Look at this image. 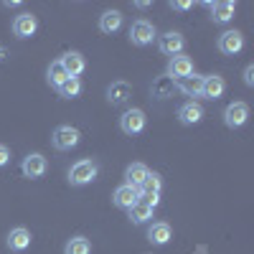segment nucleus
<instances>
[{"label":"nucleus","instance_id":"ddd939ff","mask_svg":"<svg viewBox=\"0 0 254 254\" xmlns=\"http://www.w3.org/2000/svg\"><path fill=\"white\" fill-rule=\"evenodd\" d=\"M5 244H8L10 252H26V249L31 247V231H28L26 226H15V229H10V234H8Z\"/></svg>","mask_w":254,"mask_h":254},{"label":"nucleus","instance_id":"4be33fe9","mask_svg":"<svg viewBox=\"0 0 254 254\" xmlns=\"http://www.w3.org/2000/svg\"><path fill=\"white\" fill-rule=\"evenodd\" d=\"M153 97H158V99H168V97H173V92H176V79H171V76H158L155 81H153Z\"/></svg>","mask_w":254,"mask_h":254},{"label":"nucleus","instance_id":"412c9836","mask_svg":"<svg viewBox=\"0 0 254 254\" xmlns=\"http://www.w3.org/2000/svg\"><path fill=\"white\" fill-rule=\"evenodd\" d=\"M234 10H237V5L231 3V0L211 3V18H214V23H229V20L234 18Z\"/></svg>","mask_w":254,"mask_h":254},{"label":"nucleus","instance_id":"4468645a","mask_svg":"<svg viewBox=\"0 0 254 254\" xmlns=\"http://www.w3.org/2000/svg\"><path fill=\"white\" fill-rule=\"evenodd\" d=\"M59 61H61V66L66 69V74H69V76H74V79H79V74H84V69H87V61H84V56H81L79 51H69V54H64Z\"/></svg>","mask_w":254,"mask_h":254},{"label":"nucleus","instance_id":"393cba45","mask_svg":"<svg viewBox=\"0 0 254 254\" xmlns=\"http://www.w3.org/2000/svg\"><path fill=\"white\" fill-rule=\"evenodd\" d=\"M89 252H92V244L87 237H74L64 247V254H89Z\"/></svg>","mask_w":254,"mask_h":254},{"label":"nucleus","instance_id":"f03ea898","mask_svg":"<svg viewBox=\"0 0 254 254\" xmlns=\"http://www.w3.org/2000/svg\"><path fill=\"white\" fill-rule=\"evenodd\" d=\"M79 140H81V135H79L76 127H71V125L56 127L54 135H51V145L56 147V150H61V153H66V150H71V147H76Z\"/></svg>","mask_w":254,"mask_h":254},{"label":"nucleus","instance_id":"a878e982","mask_svg":"<svg viewBox=\"0 0 254 254\" xmlns=\"http://www.w3.org/2000/svg\"><path fill=\"white\" fill-rule=\"evenodd\" d=\"M56 92H59L64 99H74V97H79V94H81V81H79V79H74V76H69V79L64 81Z\"/></svg>","mask_w":254,"mask_h":254},{"label":"nucleus","instance_id":"9b49d317","mask_svg":"<svg viewBox=\"0 0 254 254\" xmlns=\"http://www.w3.org/2000/svg\"><path fill=\"white\" fill-rule=\"evenodd\" d=\"M132 97V87L127 81H112L107 87V102L112 107H120V104H127Z\"/></svg>","mask_w":254,"mask_h":254},{"label":"nucleus","instance_id":"a211bd4d","mask_svg":"<svg viewBox=\"0 0 254 254\" xmlns=\"http://www.w3.org/2000/svg\"><path fill=\"white\" fill-rule=\"evenodd\" d=\"M201 87H203V76H196V74L176 79V89L183 92L186 97H201Z\"/></svg>","mask_w":254,"mask_h":254},{"label":"nucleus","instance_id":"bb28decb","mask_svg":"<svg viewBox=\"0 0 254 254\" xmlns=\"http://www.w3.org/2000/svg\"><path fill=\"white\" fill-rule=\"evenodd\" d=\"M160 188H163V181L158 173H147L145 183L140 186V193H153V196H160Z\"/></svg>","mask_w":254,"mask_h":254},{"label":"nucleus","instance_id":"423d86ee","mask_svg":"<svg viewBox=\"0 0 254 254\" xmlns=\"http://www.w3.org/2000/svg\"><path fill=\"white\" fill-rule=\"evenodd\" d=\"M46 168H49V163L41 153H31V155L23 158V163H20V171H23L26 178H41L46 173Z\"/></svg>","mask_w":254,"mask_h":254},{"label":"nucleus","instance_id":"f3484780","mask_svg":"<svg viewBox=\"0 0 254 254\" xmlns=\"http://www.w3.org/2000/svg\"><path fill=\"white\" fill-rule=\"evenodd\" d=\"M147 239H150V244H155V247H165L173 239V229L165 221H155L150 229H147Z\"/></svg>","mask_w":254,"mask_h":254},{"label":"nucleus","instance_id":"2f4dec72","mask_svg":"<svg viewBox=\"0 0 254 254\" xmlns=\"http://www.w3.org/2000/svg\"><path fill=\"white\" fill-rule=\"evenodd\" d=\"M5 56H8V51H5V46H0V64L5 61Z\"/></svg>","mask_w":254,"mask_h":254},{"label":"nucleus","instance_id":"dca6fc26","mask_svg":"<svg viewBox=\"0 0 254 254\" xmlns=\"http://www.w3.org/2000/svg\"><path fill=\"white\" fill-rule=\"evenodd\" d=\"M178 120L183 122V125H198L201 120H203V107L198 102H186V104H181L178 107Z\"/></svg>","mask_w":254,"mask_h":254},{"label":"nucleus","instance_id":"f8f14e48","mask_svg":"<svg viewBox=\"0 0 254 254\" xmlns=\"http://www.w3.org/2000/svg\"><path fill=\"white\" fill-rule=\"evenodd\" d=\"M224 92H226V81H224V76H219V74L203 76L201 97H206V99H219V97H224Z\"/></svg>","mask_w":254,"mask_h":254},{"label":"nucleus","instance_id":"2eb2a0df","mask_svg":"<svg viewBox=\"0 0 254 254\" xmlns=\"http://www.w3.org/2000/svg\"><path fill=\"white\" fill-rule=\"evenodd\" d=\"M188 74H193V61H190L188 56H173L171 61H168V76L171 79H183Z\"/></svg>","mask_w":254,"mask_h":254},{"label":"nucleus","instance_id":"0eeeda50","mask_svg":"<svg viewBox=\"0 0 254 254\" xmlns=\"http://www.w3.org/2000/svg\"><path fill=\"white\" fill-rule=\"evenodd\" d=\"M183 46H186V41H183V36L178 33V31H168V33H163L160 38H158V49L165 54V56H178L181 51H183Z\"/></svg>","mask_w":254,"mask_h":254},{"label":"nucleus","instance_id":"5701e85b","mask_svg":"<svg viewBox=\"0 0 254 254\" xmlns=\"http://www.w3.org/2000/svg\"><path fill=\"white\" fill-rule=\"evenodd\" d=\"M153 206H147V203H142V201H137L130 211H127V214H130V221L132 224H147V221H150L153 219Z\"/></svg>","mask_w":254,"mask_h":254},{"label":"nucleus","instance_id":"9d476101","mask_svg":"<svg viewBox=\"0 0 254 254\" xmlns=\"http://www.w3.org/2000/svg\"><path fill=\"white\" fill-rule=\"evenodd\" d=\"M36 31H38V18H36L33 13H20V15H15V20H13V33H15L18 38H31Z\"/></svg>","mask_w":254,"mask_h":254},{"label":"nucleus","instance_id":"c756f323","mask_svg":"<svg viewBox=\"0 0 254 254\" xmlns=\"http://www.w3.org/2000/svg\"><path fill=\"white\" fill-rule=\"evenodd\" d=\"M244 84H247V87H254V66H252V64L244 69Z\"/></svg>","mask_w":254,"mask_h":254},{"label":"nucleus","instance_id":"aec40b11","mask_svg":"<svg viewBox=\"0 0 254 254\" xmlns=\"http://www.w3.org/2000/svg\"><path fill=\"white\" fill-rule=\"evenodd\" d=\"M147 165L145 163H132V165H127V171H125V183L127 186H132V188H140L147 178Z\"/></svg>","mask_w":254,"mask_h":254},{"label":"nucleus","instance_id":"1a4fd4ad","mask_svg":"<svg viewBox=\"0 0 254 254\" xmlns=\"http://www.w3.org/2000/svg\"><path fill=\"white\" fill-rule=\"evenodd\" d=\"M140 201V188H132V186H120L115 193H112V203L117 208H125V211H130L135 203Z\"/></svg>","mask_w":254,"mask_h":254},{"label":"nucleus","instance_id":"f257e3e1","mask_svg":"<svg viewBox=\"0 0 254 254\" xmlns=\"http://www.w3.org/2000/svg\"><path fill=\"white\" fill-rule=\"evenodd\" d=\"M97 173H99V165L94 160H76L69 168V183L71 186H87L97 178Z\"/></svg>","mask_w":254,"mask_h":254},{"label":"nucleus","instance_id":"cd10ccee","mask_svg":"<svg viewBox=\"0 0 254 254\" xmlns=\"http://www.w3.org/2000/svg\"><path fill=\"white\" fill-rule=\"evenodd\" d=\"M140 201H142V203H147V206H153V208H155V206L160 203V196H153V193H140Z\"/></svg>","mask_w":254,"mask_h":254},{"label":"nucleus","instance_id":"20e7f679","mask_svg":"<svg viewBox=\"0 0 254 254\" xmlns=\"http://www.w3.org/2000/svg\"><path fill=\"white\" fill-rule=\"evenodd\" d=\"M155 38V26L150 20H135L130 28V41L135 46H150Z\"/></svg>","mask_w":254,"mask_h":254},{"label":"nucleus","instance_id":"6ab92c4d","mask_svg":"<svg viewBox=\"0 0 254 254\" xmlns=\"http://www.w3.org/2000/svg\"><path fill=\"white\" fill-rule=\"evenodd\" d=\"M120 28H122V13H120V10H107V13L99 15V31H102V33L112 36V33H117Z\"/></svg>","mask_w":254,"mask_h":254},{"label":"nucleus","instance_id":"7c9ffc66","mask_svg":"<svg viewBox=\"0 0 254 254\" xmlns=\"http://www.w3.org/2000/svg\"><path fill=\"white\" fill-rule=\"evenodd\" d=\"M173 8L176 10H188V8H193V3H190V0H176Z\"/></svg>","mask_w":254,"mask_h":254},{"label":"nucleus","instance_id":"c85d7f7f","mask_svg":"<svg viewBox=\"0 0 254 254\" xmlns=\"http://www.w3.org/2000/svg\"><path fill=\"white\" fill-rule=\"evenodd\" d=\"M8 163H10V150L5 145H0V168H5Z\"/></svg>","mask_w":254,"mask_h":254},{"label":"nucleus","instance_id":"39448f33","mask_svg":"<svg viewBox=\"0 0 254 254\" xmlns=\"http://www.w3.org/2000/svg\"><path fill=\"white\" fill-rule=\"evenodd\" d=\"M120 130L125 135H137L145 130V112L142 110H127L120 117Z\"/></svg>","mask_w":254,"mask_h":254},{"label":"nucleus","instance_id":"6e6552de","mask_svg":"<svg viewBox=\"0 0 254 254\" xmlns=\"http://www.w3.org/2000/svg\"><path fill=\"white\" fill-rule=\"evenodd\" d=\"M244 49V36L239 31H226L219 36V51L224 56H237Z\"/></svg>","mask_w":254,"mask_h":254},{"label":"nucleus","instance_id":"b1692460","mask_svg":"<svg viewBox=\"0 0 254 254\" xmlns=\"http://www.w3.org/2000/svg\"><path fill=\"white\" fill-rule=\"evenodd\" d=\"M46 76H49V84H51L54 89H59L61 84H64V81L69 79L66 69L61 66V61H54V64H51V66H49V71H46Z\"/></svg>","mask_w":254,"mask_h":254},{"label":"nucleus","instance_id":"7ed1b4c3","mask_svg":"<svg viewBox=\"0 0 254 254\" xmlns=\"http://www.w3.org/2000/svg\"><path fill=\"white\" fill-rule=\"evenodd\" d=\"M247 120H249V107H247L244 102H231L229 107L224 110V125L231 127V130H237V127L247 125Z\"/></svg>","mask_w":254,"mask_h":254}]
</instances>
